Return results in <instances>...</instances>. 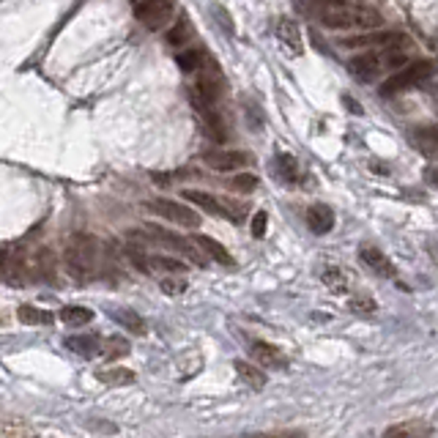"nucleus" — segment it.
I'll list each match as a JSON object with an SVG mask.
<instances>
[{
    "mask_svg": "<svg viewBox=\"0 0 438 438\" xmlns=\"http://www.w3.org/2000/svg\"><path fill=\"white\" fill-rule=\"evenodd\" d=\"M318 20H321V25L329 27V30H373V27L384 25L381 11H375L370 6H361L359 0L326 8V11L318 14Z\"/></svg>",
    "mask_w": 438,
    "mask_h": 438,
    "instance_id": "nucleus-1",
    "label": "nucleus"
},
{
    "mask_svg": "<svg viewBox=\"0 0 438 438\" xmlns=\"http://www.w3.org/2000/svg\"><path fill=\"white\" fill-rule=\"evenodd\" d=\"M96 255H99L96 238H91V236H75L69 241V247H66V266H69V271L75 277L88 280V277H94Z\"/></svg>",
    "mask_w": 438,
    "mask_h": 438,
    "instance_id": "nucleus-2",
    "label": "nucleus"
},
{
    "mask_svg": "<svg viewBox=\"0 0 438 438\" xmlns=\"http://www.w3.org/2000/svg\"><path fill=\"white\" fill-rule=\"evenodd\" d=\"M181 198H183V200H192V206L203 208L206 214L231 219V222H241V219L247 217V206H244V203H233V200L208 195V192H200V189H183Z\"/></svg>",
    "mask_w": 438,
    "mask_h": 438,
    "instance_id": "nucleus-3",
    "label": "nucleus"
},
{
    "mask_svg": "<svg viewBox=\"0 0 438 438\" xmlns=\"http://www.w3.org/2000/svg\"><path fill=\"white\" fill-rule=\"evenodd\" d=\"M433 72H436V66H433L430 60H408L406 66H400V69L381 85V94H384V96H394V94L406 91V88H413V85L425 82Z\"/></svg>",
    "mask_w": 438,
    "mask_h": 438,
    "instance_id": "nucleus-4",
    "label": "nucleus"
},
{
    "mask_svg": "<svg viewBox=\"0 0 438 438\" xmlns=\"http://www.w3.org/2000/svg\"><path fill=\"white\" fill-rule=\"evenodd\" d=\"M129 236H131V238H134V236H146V238H156V241L167 244L170 250H176V252H181L183 258L195 260L198 266H206V258L200 255V247H198V244H195L192 238H183V236H179V233L165 231V228H159V225H148L146 231H131Z\"/></svg>",
    "mask_w": 438,
    "mask_h": 438,
    "instance_id": "nucleus-5",
    "label": "nucleus"
},
{
    "mask_svg": "<svg viewBox=\"0 0 438 438\" xmlns=\"http://www.w3.org/2000/svg\"><path fill=\"white\" fill-rule=\"evenodd\" d=\"M146 211H151L156 217H162L165 222H176L181 228H198L200 225V214L195 211V208L183 206V203H176V200H165V198H159V200H151V203H146Z\"/></svg>",
    "mask_w": 438,
    "mask_h": 438,
    "instance_id": "nucleus-6",
    "label": "nucleus"
},
{
    "mask_svg": "<svg viewBox=\"0 0 438 438\" xmlns=\"http://www.w3.org/2000/svg\"><path fill=\"white\" fill-rule=\"evenodd\" d=\"M173 8H176V0H137L134 17L148 30H159L173 17Z\"/></svg>",
    "mask_w": 438,
    "mask_h": 438,
    "instance_id": "nucleus-7",
    "label": "nucleus"
},
{
    "mask_svg": "<svg viewBox=\"0 0 438 438\" xmlns=\"http://www.w3.org/2000/svg\"><path fill=\"white\" fill-rule=\"evenodd\" d=\"M397 39H400L397 30H381V27H373V30L359 33V36L340 39V47H345V50H378V47H387V44L397 41Z\"/></svg>",
    "mask_w": 438,
    "mask_h": 438,
    "instance_id": "nucleus-8",
    "label": "nucleus"
},
{
    "mask_svg": "<svg viewBox=\"0 0 438 438\" xmlns=\"http://www.w3.org/2000/svg\"><path fill=\"white\" fill-rule=\"evenodd\" d=\"M348 69H351V75L361 82H370V79H375L384 69H387V63H384V52L381 47L378 50H364V55L359 58H354L351 63H348Z\"/></svg>",
    "mask_w": 438,
    "mask_h": 438,
    "instance_id": "nucleus-9",
    "label": "nucleus"
},
{
    "mask_svg": "<svg viewBox=\"0 0 438 438\" xmlns=\"http://www.w3.org/2000/svg\"><path fill=\"white\" fill-rule=\"evenodd\" d=\"M203 162H206L211 170L236 173V170H241V167L250 165V154H244V151H206Z\"/></svg>",
    "mask_w": 438,
    "mask_h": 438,
    "instance_id": "nucleus-10",
    "label": "nucleus"
},
{
    "mask_svg": "<svg viewBox=\"0 0 438 438\" xmlns=\"http://www.w3.org/2000/svg\"><path fill=\"white\" fill-rule=\"evenodd\" d=\"M274 33H277V39H280V44H283V50L288 52V55L299 58V55L304 52L302 30H299V25H296L290 17H280V20H277V27H274Z\"/></svg>",
    "mask_w": 438,
    "mask_h": 438,
    "instance_id": "nucleus-11",
    "label": "nucleus"
},
{
    "mask_svg": "<svg viewBox=\"0 0 438 438\" xmlns=\"http://www.w3.org/2000/svg\"><path fill=\"white\" fill-rule=\"evenodd\" d=\"M359 258L361 263L373 271V274H378V277H387V280H394L397 277V269H394V263L378 250V247H361L359 250Z\"/></svg>",
    "mask_w": 438,
    "mask_h": 438,
    "instance_id": "nucleus-12",
    "label": "nucleus"
},
{
    "mask_svg": "<svg viewBox=\"0 0 438 438\" xmlns=\"http://www.w3.org/2000/svg\"><path fill=\"white\" fill-rule=\"evenodd\" d=\"M307 228L315 236H326V233L335 228V211L326 206V203H312L307 208Z\"/></svg>",
    "mask_w": 438,
    "mask_h": 438,
    "instance_id": "nucleus-13",
    "label": "nucleus"
},
{
    "mask_svg": "<svg viewBox=\"0 0 438 438\" xmlns=\"http://www.w3.org/2000/svg\"><path fill=\"white\" fill-rule=\"evenodd\" d=\"M198 247H200V252L206 255V258H211L214 263H219V266H225V269H233L236 266V258H233L231 252L217 241V238H211V236H195L192 238Z\"/></svg>",
    "mask_w": 438,
    "mask_h": 438,
    "instance_id": "nucleus-14",
    "label": "nucleus"
},
{
    "mask_svg": "<svg viewBox=\"0 0 438 438\" xmlns=\"http://www.w3.org/2000/svg\"><path fill=\"white\" fill-rule=\"evenodd\" d=\"M436 427L433 425H425L422 419H411V422H400V425H392L387 427L384 436L389 438H419V436H433Z\"/></svg>",
    "mask_w": 438,
    "mask_h": 438,
    "instance_id": "nucleus-15",
    "label": "nucleus"
},
{
    "mask_svg": "<svg viewBox=\"0 0 438 438\" xmlns=\"http://www.w3.org/2000/svg\"><path fill=\"white\" fill-rule=\"evenodd\" d=\"M252 354H255V359L263 364V367H269V370H283L285 364V354L277 348V345H271V342H263L258 340L255 345H252Z\"/></svg>",
    "mask_w": 438,
    "mask_h": 438,
    "instance_id": "nucleus-16",
    "label": "nucleus"
},
{
    "mask_svg": "<svg viewBox=\"0 0 438 438\" xmlns=\"http://www.w3.org/2000/svg\"><path fill=\"white\" fill-rule=\"evenodd\" d=\"M99 342H102V337H96V335L66 337V348H69L72 354H77V356H96V354H99Z\"/></svg>",
    "mask_w": 438,
    "mask_h": 438,
    "instance_id": "nucleus-17",
    "label": "nucleus"
},
{
    "mask_svg": "<svg viewBox=\"0 0 438 438\" xmlns=\"http://www.w3.org/2000/svg\"><path fill=\"white\" fill-rule=\"evenodd\" d=\"M233 370L238 373V378L247 384L250 389H263L266 387V373L258 370L255 364H250V361H233Z\"/></svg>",
    "mask_w": 438,
    "mask_h": 438,
    "instance_id": "nucleus-18",
    "label": "nucleus"
},
{
    "mask_svg": "<svg viewBox=\"0 0 438 438\" xmlns=\"http://www.w3.org/2000/svg\"><path fill=\"white\" fill-rule=\"evenodd\" d=\"M129 351H131L129 340H127V337H121V335L107 337V340H102V342H99V356H104V359H110V361L127 356Z\"/></svg>",
    "mask_w": 438,
    "mask_h": 438,
    "instance_id": "nucleus-19",
    "label": "nucleus"
},
{
    "mask_svg": "<svg viewBox=\"0 0 438 438\" xmlns=\"http://www.w3.org/2000/svg\"><path fill=\"white\" fill-rule=\"evenodd\" d=\"M189 41H192V25H189V17L181 14L179 20L170 25V30H167V44L170 47H183Z\"/></svg>",
    "mask_w": 438,
    "mask_h": 438,
    "instance_id": "nucleus-20",
    "label": "nucleus"
},
{
    "mask_svg": "<svg viewBox=\"0 0 438 438\" xmlns=\"http://www.w3.org/2000/svg\"><path fill=\"white\" fill-rule=\"evenodd\" d=\"M96 381H102L107 387H127L134 384V373L124 367H110V370H96Z\"/></svg>",
    "mask_w": 438,
    "mask_h": 438,
    "instance_id": "nucleus-21",
    "label": "nucleus"
},
{
    "mask_svg": "<svg viewBox=\"0 0 438 438\" xmlns=\"http://www.w3.org/2000/svg\"><path fill=\"white\" fill-rule=\"evenodd\" d=\"M17 318L27 323V326H47L52 323V312L41 307H33V304H22V307H17Z\"/></svg>",
    "mask_w": 438,
    "mask_h": 438,
    "instance_id": "nucleus-22",
    "label": "nucleus"
},
{
    "mask_svg": "<svg viewBox=\"0 0 438 438\" xmlns=\"http://www.w3.org/2000/svg\"><path fill=\"white\" fill-rule=\"evenodd\" d=\"M112 318L127 329V332H134V335H143L146 332V321L140 312L134 309H112Z\"/></svg>",
    "mask_w": 438,
    "mask_h": 438,
    "instance_id": "nucleus-23",
    "label": "nucleus"
},
{
    "mask_svg": "<svg viewBox=\"0 0 438 438\" xmlns=\"http://www.w3.org/2000/svg\"><path fill=\"white\" fill-rule=\"evenodd\" d=\"M60 321L69 326H82V323L94 321V312L88 307H79V304H69V307H60Z\"/></svg>",
    "mask_w": 438,
    "mask_h": 438,
    "instance_id": "nucleus-24",
    "label": "nucleus"
},
{
    "mask_svg": "<svg viewBox=\"0 0 438 438\" xmlns=\"http://www.w3.org/2000/svg\"><path fill=\"white\" fill-rule=\"evenodd\" d=\"M203 58H206V52L200 50V47H189V50H183L176 55V63H179V69L183 72H198L200 69V63H203Z\"/></svg>",
    "mask_w": 438,
    "mask_h": 438,
    "instance_id": "nucleus-25",
    "label": "nucleus"
},
{
    "mask_svg": "<svg viewBox=\"0 0 438 438\" xmlns=\"http://www.w3.org/2000/svg\"><path fill=\"white\" fill-rule=\"evenodd\" d=\"M321 280H323V285L329 290H335V293H345L348 290V280H345V274L337 266H326L323 274H321Z\"/></svg>",
    "mask_w": 438,
    "mask_h": 438,
    "instance_id": "nucleus-26",
    "label": "nucleus"
},
{
    "mask_svg": "<svg viewBox=\"0 0 438 438\" xmlns=\"http://www.w3.org/2000/svg\"><path fill=\"white\" fill-rule=\"evenodd\" d=\"M0 436L17 438V436H36V427H27L20 419H0Z\"/></svg>",
    "mask_w": 438,
    "mask_h": 438,
    "instance_id": "nucleus-27",
    "label": "nucleus"
},
{
    "mask_svg": "<svg viewBox=\"0 0 438 438\" xmlns=\"http://www.w3.org/2000/svg\"><path fill=\"white\" fill-rule=\"evenodd\" d=\"M277 173H280V179L288 181V183H293V181L299 179V165H296V156H290V154L277 156Z\"/></svg>",
    "mask_w": 438,
    "mask_h": 438,
    "instance_id": "nucleus-28",
    "label": "nucleus"
},
{
    "mask_svg": "<svg viewBox=\"0 0 438 438\" xmlns=\"http://www.w3.org/2000/svg\"><path fill=\"white\" fill-rule=\"evenodd\" d=\"M228 186H231L233 192H252L258 186V176H252V173H236L233 179H228Z\"/></svg>",
    "mask_w": 438,
    "mask_h": 438,
    "instance_id": "nucleus-29",
    "label": "nucleus"
},
{
    "mask_svg": "<svg viewBox=\"0 0 438 438\" xmlns=\"http://www.w3.org/2000/svg\"><path fill=\"white\" fill-rule=\"evenodd\" d=\"M342 3H354V0H302V11L307 14H321L326 8H335V6H342Z\"/></svg>",
    "mask_w": 438,
    "mask_h": 438,
    "instance_id": "nucleus-30",
    "label": "nucleus"
},
{
    "mask_svg": "<svg viewBox=\"0 0 438 438\" xmlns=\"http://www.w3.org/2000/svg\"><path fill=\"white\" fill-rule=\"evenodd\" d=\"M55 266H58L55 255H52L50 250H41V252H39V274H41L44 280H52V274H55Z\"/></svg>",
    "mask_w": 438,
    "mask_h": 438,
    "instance_id": "nucleus-31",
    "label": "nucleus"
},
{
    "mask_svg": "<svg viewBox=\"0 0 438 438\" xmlns=\"http://www.w3.org/2000/svg\"><path fill=\"white\" fill-rule=\"evenodd\" d=\"M162 293H167V296H181L183 290H186V280H181V277H167V280H162Z\"/></svg>",
    "mask_w": 438,
    "mask_h": 438,
    "instance_id": "nucleus-32",
    "label": "nucleus"
},
{
    "mask_svg": "<svg viewBox=\"0 0 438 438\" xmlns=\"http://www.w3.org/2000/svg\"><path fill=\"white\" fill-rule=\"evenodd\" d=\"M151 263H154L156 269H165V271H170V274H179V271H183L181 260L167 258V255H154V258H151Z\"/></svg>",
    "mask_w": 438,
    "mask_h": 438,
    "instance_id": "nucleus-33",
    "label": "nucleus"
},
{
    "mask_svg": "<svg viewBox=\"0 0 438 438\" xmlns=\"http://www.w3.org/2000/svg\"><path fill=\"white\" fill-rule=\"evenodd\" d=\"M351 309L356 312V315H373L378 304L373 302V299H367V296H356V299H351Z\"/></svg>",
    "mask_w": 438,
    "mask_h": 438,
    "instance_id": "nucleus-34",
    "label": "nucleus"
},
{
    "mask_svg": "<svg viewBox=\"0 0 438 438\" xmlns=\"http://www.w3.org/2000/svg\"><path fill=\"white\" fill-rule=\"evenodd\" d=\"M266 228H269V217H266V211H258V214L252 217V236H255V238H263V236H266Z\"/></svg>",
    "mask_w": 438,
    "mask_h": 438,
    "instance_id": "nucleus-35",
    "label": "nucleus"
},
{
    "mask_svg": "<svg viewBox=\"0 0 438 438\" xmlns=\"http://www.w3.org/2000/svg\"><path fill=\"white\" fill-rule=\"evenodd\" d=\"M425 176H427V181H430V186H436L438 189V170L436 167H427V173H425Z\"/></svg>",
    "mask_w": 438,
    "mask_h": 438,
    "instance_id": "nucleus-36",
    "label": "nucleus"
},
{
    "mask_svg": "<svg viewBox=\"0 0 438 438\" xmlns=\"http://www.w3.org/2000/svg\"><path fill=\"white\" fill-rule=\"evenodd\" d=\"M430 134H433V140H438V127H433V129H430Z\"/></svg>",
    "mask_w": 438,
    "mask_h": 438,
    "instance_id": "nucleus-37",
    "label": "nucleus"
},
{
    "mask_svg": "<svg viewBox=\"0 0 438 438\" xmlns=\"http://www.w3.org/2000/svg\"><path fill=\"white\" fill-rule=\"evenodd\" d=\"M6 321H8V318H6V315H0V326H3V323H6Z\"/></svg>",
    "mask_w": 438,
    "mask_h": 438,
    "instance_id": "nucleus-38",
    "label": "nucleus"
},
{
    "mask_svg": "<svg viewBox=\"0 0 438 438\" xmlns=\"http://www.w3.org/2000/svg\"><path fill=\"white\" fill-rule=\"evenodd\" d=\"M131 3H137V0H131Z\"/></svg>",
    "mask_w": 438,
    "mask_h": 438,
    "instance_id": "nucleus-39",
    "label": "nucleus"
}]
</instances>
